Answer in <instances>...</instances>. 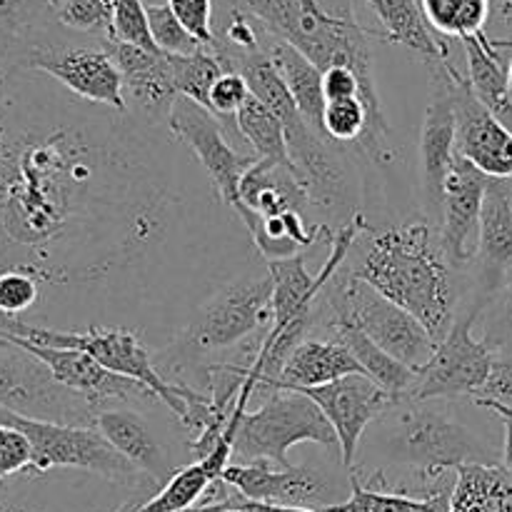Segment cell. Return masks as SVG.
Segmentation results:
<instances>
[{
	"label": "cell",
	"instance_id": "4",
	"mask_svg": "<svg viewBox=\"0 0 512 512\" xmlns=\"http://www.w3.org/2000/svg\"><path fill=\"white\" fill-rule=\"evenodd\" d=\"M235 8L245 10L263 23L268 33L295 45L320 70L333 65H348L360 80V98L368 108V130L360 145L375 163H390V125L380 105L373 73V50L368 30L350 13H328L323 8H308L303 0H235Z\"/></svg>",
	"mask_w": 512,
	"mask_h": 512
},
{
	"label": "cell",
	"instance_id": "36",
	"mask_svg": "<svg viewBox=\"0 0 512 512\" xmlns=\"http://www.w3.org/2000/svg\"><path fill=\"white\" fill-rule=\"evenodd\" d=\"M148 25L155 45H158V50H163V53L190 55L205 48V45L180 23L178 15L173 13V8H170L168 3L148 5Z\"/></svg>",
	"mask_w": 512,
	"mask_h": 512
},
{
	"label": "cell",
	"instance_id": "33",
	"mask_svg": "<svg viewBox=\"0 0 512 512\" xmlns=\"http://www.w3.org/2000/svg\"><path fill=\"white\" fill-rule=\"evenodd\" d=\"M430 28L448 38H470L485 30L490 0H420Z\"/></svg>",
	"mask_w": 512,
	"mask_h": 512
},
{
	"label": "cell",
	"instance_id": "19",
	"mask_svg": "<svg viewBox=\"0 0 512 512\" xmlns=\"http://www.w3.org/2000/svg\"><path fill=\"white\" fill-rule=\"evenodd\" d=\"M455 148L490 178H512V128L475 95L455 68Z\"/></svg>",
	"mask_w": 512,
	"mask_h": 512
},
{
	"label": "cell",
	"instance_id": "51",
	"mask_svg": "<svg viewBox=\"0 0 512 512\" xmlns=\"http://www.w3.org/2000/svg\"><path fill=\"white\" fill-rule=\"evenodd\" d=\"M508 85H510V95H512V58L508 60Z\"/></svg>",
	"mask_w": 512,
	"mask_h": 512
},
{
	"label": "cell",
	"instance_id": "40",
	"mask_svg": "<svg viewBox=\"0 0 512 512\" xmlns=\"http://www.w3.org/2000/svg\"><path fill=\"white\" fill-rule=\"evenodd\" d=\"M483 340L493 353H510L512 350V280L503 293L483 310Z\"/></svg>",
	"mask_w": 512,
	"mask_h": 512
},
{
	"label": "cell",
	"instance_id": "2",
	"mask_svg": "<svg viewBox=\"0 0 512 512\" xmlns=\"http://www.w3.org/2000/svg\"><path fill=\"white\" fill-rule=\"evenodd\" d=\"M440 403L443 400L400 398L370 425V448H378L383 460L380 470H410V478L393 488L395 493L418 498L453 493L460 465L498 463L495 448Z\"/></svg>",
	"mask_w": 512,
	"mask_h": 512
},
{
	"label": "cell",
	"instance_id": "21",
	"mask_svg": "<svg viewBox=\"0 0 512 512\" xmlns=\"http://www.w3.org/2000/svg\"><path fill=\"white\" fill-rule=\"evenodd\" d=\"M105 48L113 55L115 65L123 75L125 103L130 100L153 123H158V120L168 123L170 108L178 98L170 53L123 43V40H105Z\"/></svg>",
	"mask_w": 512,
	"mask_h": 512
},
{
	"label": "cell",
	"instance_id": "9",
	"mask_svg": "<svg viewBox=\"0 0 512 512\" xmlns=\"http://www.w3.org/2000/svg\"><path fill=\"white\" fill-rule=\"evenodd\" d=\"M0 408L55 423H95L93 405L83 395L60 385L45 363L5 338H0Z\"/></svg>",
	"mask_w": 512,
	"mask_h": 512
},
{
	"label": "cell",
	"instance_id": "34",
	"mask_svg": "<svg viewBox=\"0 0 512 512\" xmlns=\"http://www.w3.org/2000/svg\"><path fill=\"white\" fill-rule=\"evenodd\" d=\"M170 65H173L175 93L185 95V98L195 100L210 110V90H213L215 80L225 73L220 55L213 48H203L190 55L170 53Z\"/></svg>",
	"mask_w": 512,
	"mask_h": 512
},
{
	"label": "cell",
	"instance_id": "28",
	"mask_svg": "<svg viewBox=\"0 0 512 512\" xmlns=\"http://www.w3.org/2000/svg\"><path fill=\"white\" fill-rule=\"evenodd\" d=\"M450 512H512V480L503 465H460L455 470Z\"/></svg>",
	"mask_w": 512,
	"mask_h": 512
},
{
	"label": "cell",
	"instance_id": "13",
	"mask_svg": "<svg viewBox=\"0 0 512 512\" xmlns=\"http://www.w3.org/2000/svg\"><path fill=\"white\" fill-rule=\"evenodd\" d=\"M20 65L50 75L53 80L63 83L70 93L88 103L108 105L115 113H128L123 75L108 48L40 40L25 53Z\"/></svg>",
	"mask_w": 512,
	"mask_h": 512
},
{
	"label": "cell",
	"instance_id": "6",
	"mask_svg": "<svg viewBox=\"0 0 512 512\" xmlns=\"http://www.w3.org/2000/svg\"><path fill=\"white\" fill-rule=\"evenodd\" d=\"M300 443L338 450L333 425L320 405L303 390L273 388L255 410H245L238 420L233 443L235 463H273L288 468L290 448Z\"/></svg>",
	"mask_w": 512,
	"mask_h": 512
},
{
	"label": "cell",
	"instance_id": "18",
	"mask_svg": "<svg viewBox=\"0 0 512 512\" xmlns=\"http://www.w3.org/2000/svg\"><path fill=\"white\" fill-rule=\"evenodd\" d=\"M473 263L475 295L470 308L483 315L512 280V178H490Z\"/></svg>",
	"mask_w": 512,
	"mask_h": 512
},
{
	"label": "cell",
	"instance_id": "38",
	"mask_svg": "<svg viewBox=\"0 0 512 512\" xmlns=\"http://www.w3.org/2000/svg\"><path fill=\"white\" fill-rule=\"evenodd\" d=\"M250 85L245 80L243 73L238 70H225L218 80H215L213 90H210V110L220 118L225 133L233 135V138L243 140L240 135L238 123H235V113L245 105V100L250 98ZM245 143V140H243Z\"/></svg>",
	"mask_w": 512,
	"mask_h": 512
},
{
	"label": "cell",
	"instance_id": "25",
	"mask_svg": "<svg viewBox=\"0 0 512 512\" xmlns=\"http://www.w3.org/2000/svg\"><path fill=\"white\" fill-rule=\"evenodd\" d=\"M368 3L378 15L390 43L405 45L428 65L450 58L448 43L435 38V30L425 20L420 0H368Z\"/></svg>",
	"mask_w": 512,
	"mask_h": 512
},
{
	"label": "cell",
	"instance_id": "42",
	"mask_svg": "<svg viewBox=\"0 0 512 512\" xmlns=\"http://www.w3.org/2000/svg\"><path fill=\"white\" fill-rule=\"evenodd\" d=\"M33 445L15 425L0 423V483L20 473H30Z\"/></svg>",
	"mask_w": 512,
	"mask_h": 512
},
{
	"label": "cell",
	"instance_id": "44",
	"mask_svg": "<svg viewBox=\"0 0 512 512\" xmlns=\"http://www.w3.org/2000/svg\"><path fill=\"white\" fill-rule=\"evenodd\" d=\"M168 5L205 48H213V0H168Z\"/></svg>",
	"mask_w": 512,
	"mask_h": 512
},
{
	"label": "cell",
	"instance_id": "3",
	"mask_svg": "<svg viewBox=\"0 0 512 512\" xmlns=\"http://www.w3.org/2000/svg\"><path fill=\"white\" fill-rule=\"evenodd\" d=\"M455 270L430 223L413 220L380 233L368 228L363 253L348 273L413 313L440 340L458 318Z\"/></svg>",
	"mask_w": 512,
	"mask_h": 512
},
{
	"label": "cell",
	"instance_id": "10",
	"mask_svg": "<svg viewBox=\"0 0 512 512\" xmlns=\"http://www.w3.org/2000/svg\"><path fill=\"white\" fill-rule=\"evenodd\" d=\"M480 315L473 308L458 315L448 333L438 340L435 353L418 368L410 400H458L475 398L483 390L493 368L495 353L483 338H475L473 328Z\"/></svg>",
	"mask_w": 512,
	"mask_h": 512
},
{
	"label": "cell",
	"instance_id": "35",
	"mask_svg": "<svg viewBox=\"0 0 512 512\" xmlns=\"http://www.w3.org/2000/svg\"><path fill=\"white\" fill-rule=\"evenodd\" d=\"M115 0H58L55 3V23L85 35H103L115 40L113 30Z\"/></svg>",
	"mask_w": 512,
	"mask_h": 512
},
{
	"label": "cell",
	"instance_id": "46",
	"mask_svg": "<svg viewBox=\"0 0 512 512\" xmlns=\"http://www.w3.org/2000/svg\"><path fill=\"white\" fill-rule=\"evenodd\" d=\"M235 503L243 505L248 512H323L318 508H303V505H270V503H255V500H245L243 495L238 493Z\"/></svg>",
	"mask_w": 512,
	"mask_h": 512
},
{
	"label": "cell",
	"instance_id": "29",
	"mask_svg": "<svg viewBox=\"0 0 512 512\" xmlns=\"http://www.w3.org/2000/svg\"><path fill=\"white\" fill-rule=\"evenodd\" d=\"M268 53L273 58L275 68L283 75L285 85L293 93L303 118L313 125L315 130L323 133V110H325V93H323V70L305 58L295 45L285 43L280 38H270ZM325 135V133H323Z\"/></svg>",
	"mask_w": 512,
	"mask_h": 512
},
{
	"label": "cell",
	"instance_id": "54",
	"mask_svg": "<svg viewBox=\"0 0 512 512\" xmlns=\"http://www.w3.org/2000/svg\"><path fill=\"white\" fill-rule=\"evenodd\" d=\"M50 3H53V5H55V3H58V0H50Z\"/></svg>",
	"mask_w": 512,
	"mask_h": 512
},
{
	"label": "cell",
	"instance_id": "53",
	"mask_svg": "<svg viewBox=\"0 0 512 512\" xmlns=\"http://www.w3.org/2000/svg\"><path fill=\"white\" fill-rule=\"evenodd\" d=\"M155 3H160V0H148V5H155Z\"/></svg>",
	"mask_w": 512,
	"mask_h": 512
},
{
	"label": "cell",
	"instance_id": "49",
	"mask_svg": "<svg viewBox=\"0 0 512 512\" xmlns=\"http://www.w3.org/2000/svg\"><path fill=\"white\" fill-rule=\"evenodd\" d=\"M483 408L490 410V413H495V415H498V418H508V420H512V410L503 408V405H483Z\"/></svg>",
	"mask_w": 512,
	"mask_h": 512
},
{
	"label": "cell",
	"instance_id": "20",
	"mask_svg": "<svg viewBox=\"0 0 512 512\" xmlns=\"http://www.w3.org/2000/svg\"><path fill=\"white\" fill-rule=\"evenodd\" d=\"M490 175L475 168L463 155H455L453 168L443 190V210L438 220V238L453 268H463L475 260L480 238L485 190Z\"/></svg>",
	"mask_w": 512,
	"mask_h": 512
},
{
	"label": "cell",
	"instance_id": "43",
	"mask_svg": "<svg viewBox=\"0 0 512 512\" xmlns=\"http://www.w3.org/2000/svg\"><path fill=\"white\" fill-rule=\"evenodd\" d=\"M475 405H503L512 410V350L510 353H495L493 368H490L488 380L483 390L475 395Z\"/></svg>",
	"mask_w": 512,
	"mask_h": 512
},
{
	"label": "cell",
	"instance_id": "14",
	"mask_svg": "<svg viewBox=\"0 0 512 512\" xmlns=\"http://www.w3.org/2000/svg\"><path fill=\"white\" fill-rule=\"evenodd\" d=\"M455 155V65L445 58L440 63H430V98L420 128L423 208L430 223L440 220L445 180Z\"/></svg>",
	"mask_w": 512,
	"mask_h": 512
},
{
	"label": "cell",
	"instance_id": "12",
	"mask_svg": "<svg viewBox=\"0 0 512 512\" xmlns=\"http://www.w3.org/2000/svg\"><path fill=\"white\" fill-rule=\"evenodd\" d=\"M170 133L178 135L183 143L190 145L195 158L205 168V173L213 180L220 200L240 213L243 200H240V180L250 165L258 160V155H245L233 148L228 140L223 123L215 113L203 108L195 100L178 95L168 115Z\"/></svg>",
	"mask_w": 512,
	"mask_h": 512
},
{
	"label": "cell",
	"instance_id": "31",
	"mask_svg": "<svg viewBox=\"0 0 512 512\" xmlns=\"http://www.w3.org/2000/svg\"><path fill=\"white\" fill-rule=\"evenodd\" d=\"M450 495L438 493L430 498L395 493V490L370 488L360 480L358 470H350V495L323 512H450Z\"/></svg>",
	"mask_w": 512,
	"mask_h": 512
},
{
	"label": "cell",
	"instance_id": "24",
	"mask_svg": "<svg viewBox=\"0 0 512 512\" xmlns=\"http://www.w3.org/2000/svg\"><path fill=\"white\" fill-rule=\"evenodd\" d=\"M350 373H363L348 348L335 338H305L285 360L275 388L305 390L328 385Z\"/></svg>",
	"mask_w": 512,
	"mask_h": 512
},
{
	"label": "cell",
	"instance_id": "30",
	"mask_svg": "<svg viewBox=\"0 0 512 512\" xmlns=\"http://www.w3.org/2000/svg\"><path fill=\"white\" fill-rule=\"evenodd\" d=\"M50 18H55L50 0H0V55L23 63Z\"/></svg>",
	"mask_w": 512,
	"mask_h": 512
},
{
	"label": "cell",
	"instance_id": "45",
	"mask_svg": "<svg viewBox=\"0 0 512 512\" xmlns=\"http://www.w3.org/2000/svg\"><path fill=\"white\" fill-rule=\"evenodd\" d=\"M323 93L325 100L338 98H360V80L348 65H333L323 70Z\"/></svg>",
	"mask_w": 512,
	"mask_h": 512
},
{
	"label": "cell",
	"instance_id": "16",
	"mask_svg": "<svg viewBox=\"0 0 512 512\" xmlns=\"http://www.w3.org/2000/svg\"><path fill=\"white\" fill-rule=\"evenodd\" d=\"M0 338L10 340V343L20 345L30 355H35L40 363H45V368L53 373V378L60 385L83 395L93 405L95 413L103 408H115V405H138L158 400V395L150 388H145L143 383L128 378V375L113 373L110 368L100 365L93 355L85 353V350L35 345L23 338H15V335H0Z\"/></svg>",
	"mask_w": 512,
	"mask_h": 512
},
{
	"label": "cell",
	"instance_id": "7",
	"mask_svg": "<svg viewBox=\"0 0 512 512\" xmlns=\"http://www.w3.org/2000/svg\"><path fill=\"white\" fill-rule=\"evenodd\" d=\"M333 320L355 325L393 358L403 360L415 370L433 358L438 345V340L413 313L385 298L370 283L350 275L348 270H340L325 285L323 328H328Z\"/></svg>",
	"mask_w": 512,
	"mask_h": 512
},
{
	"label": "cell",
	"instance_id": "48",
	"mask_svg": "<svg viewBox=\"0 0 512 512\" xmlns=\"http://www.w3.org/2000/svg\"><path fill=\"white\" fill-rule=\"evenodd\" d=\"M0 512H45L38 508H30V505H15V503H0Z\"/></svg>",
	"mask_w": 512,
	"mask_h": 512
},
{
	"label": "cell",
	"instance_id": "5",
	"mask_svg": "<svg viewBox=\"0 0 512 512\" xmlns=\"http://www.w3.org/2000/svg\"><path fill=\"white\" fill-rule=\"evenodd\" d=\"M0 423L15 425L30 440L33 445L30 473L33 475H45L55 468H73L98 475L108 483L130 488L135 493L155 495L160 490L123 453H118L95 425L28 418V415L5 408H0Z\"/></svg>",
	"mask_w": 512,
	"mask_h": 512
},
{
	"label": "cell",
	"instance_id": "23",
	"mask_svg": "<svg viewBox=\"0 0 512 512\" xmlns=\"http://www.w3.org/2000/svg\"><path fill=\"white\" fill-rule=\"evenodd\" d=\"M240 200L243 208L255 210L263 218L283 213H303L308 210L310 193L293 163L258 158L240 180Z\"/></svg>",
	"mask_w": 512,
	"mask_h": 512
},
{
	"label": "cell",
	"instance_id": "1",
	"mask_svg": "<svg viewBox=\"0 0 512 512\" xmlns=\"http://www.w3.org/2000/svg\"><path fill=\"white\" fill-rule=\"evenodd\" d=\"M113 128L0 118V243L40 283L98 280L158 240L163 193Z\"/></svg>",
	"mask_w": 512,
	"mask_h": 512
},
{
	"label": "cell",
	"instance_id": "37",
	"mask_svg": "<svg viewBox=\"0 0 512 512\" xmlns=\"http://www.w3.org/2000/svg\"><path fill=\"white\" fill-rule=\"evenodd\" d=\"M368 130V108L363 98L328 100L323 110V133L335 143H353Z\"/></svg>",
	"mask_w": 512,
	"mask_h": 512
},
{
	"label": "cell",
	"instance_id": "47",
	"mask_svg": "<svg viewBox=\"0 0 512 512\" xmlns=\"http://www.w3.org/2000/svg\"><path fill=\"white\" fill-rule=\"evenodd\" d=\"M500 420H503V428H505V443H503V455H500V465H503V470L512 480V420L508 418H500Z\"/></svg>",
	"mask_w": 512,
	"mask_h": 512
},
{
	"label": "cell",
	"instance_id": "26",
	"mask_svg": "<svg viewBox=\"0 0 512 512\" xmlns=\"http://www.w3.org/2000/svg\"><path fill=\"white\" fill-rule=\"evenodd\" d=\"M325 333H328V338L340 340V343L353 353V358L358 360L360 370H363L368 378H373L380 388H385L393 395L410 393L418 370L405 365L403 360L393 358L388 350H383L375 340H370L363 330L345 323V320H333V323L325 328Z\"/></svg>",
	"mask_w": 512,
	"mask_h": 512
},
{
	"label": "cell",
	"instance_id": "52",
	"mask_svg": "<svg viewBox=\"0 0 512 512\" xmlns=\"http://www.w3.org/2000/svg\"><path fill=\"white\" fill-rule=\"evenodd\" d=\"M303 3L308 5V8H320V3H318V0H303Z\"/></svg>",
	"mask_w": 512,
	"mask_h": 512
},
{
	"label": "cell",
	"instance_id": "11",
	"mask_svg": "<svg viewBox=\"0 0 512 512\" xmlns=\"http://www.w3.org/2000/svg\"><path fill=\"white\" fill-rule=\"evenodd\" d=\"M290 160L310 193V203L353 220L358 215V185L340 143L315 130L303 113L283 123Z\"/></svg>",
	"mask_w": 512,
	"mask_h": 512
},
{
	"label": "cell",
	"instance_id": "27",
	"mask_svg": "<svg viewBox=\"0 0 512 512\" xmlns=\"http://www.w3.org/2000/svg\"><path fill=\"white\" fill-rule=\"evenodd\" d=\"M468 58V80L475 95L498 115L500 120H512V95L508 85V63L503 50L490 43V35L478 33L460 40Z\"/></svg>",
	"mask_w": 512,
	"mask_h": 512
},
{
	"label": "cell",
	"instance_id": "22",
	"mask_svg": "<svg viewBox=\"0 0 512 512\" xmlns=\"http://www.w3.org/2000/svg\"><path fill=\"white\" fill-rule=\"evenodd\" d=\"M95 428L108 438L118 453H123L145 478L153 480L158 488H163L183 465L175 463L173 453L163 443L150 420L140 410L130 405H115L95 413Z\"/></svg>",
	"mask_w": 512,
	"mask_h": 512
},
{
	"label": "cell",
	"instance_id": "39",
	"mask_svg": "<svg viewBox=\"0 0 512 512\" xmlns=\"http://www.w3.org/2000/svg\"><path fill=\"white\" fill-rule=\"evenodd\" d=\"M40 295V280L25 268L0 270V315L20 318L28 313Z\"/></svg>",
	"mask_w": 512,
	"mask_h": 512
},
{
	"label": "cell",
	"instance_id": "15",
	"mask_svg": "<svg viewBox=\"0 0 512 512\" xmlns=\"http://www.w3.org/2000/svg\"><path fill=\"white\" fill-rule=\"evenodd\" d=\"M223 480L245 500L318 510L340 503V498L350 493V483L343 485L330 470L318 465L280 468L273 463H230Z\"/></svg>",
	"mask_w": 512,
	"mask_h": 512
},
{
	"label": "cell",
	"instance_id": "50",
	"mask_svg": "<svg viewBox=\"0 0 512 512\" xmlns=\"http://www.w3.org/2000/svg\"><path fill=\"white\" fill-rule=\"evenodd\" d=\"M235 498H238V495H235ZM218 512H248V510H245L243 505H238V503H235V500H233V503L225 505V508H223V510H218Z\"/></svg>",
	"mask_w": 512,
	"mask_h": 512
},
{
	"label": "cell",
	"instance_id": "8",
	"mask_svg": "<svg viewBox=\"0 0 512 512\" xmlns=\"http://www.w3.org/2000/svg\"><path fill=\"white\" fill-rule=\"evenodd\" d=\"M270 320H273V278L270 273L263 278L233 280L198 310L180 343H175L178 355L163 353L160 360L175 368L185 360L238 348L253 335L265 333L270 328Z\"/></svg>",
	"mask_w": 512,
	"mask_h": 512
},
{
	"label": "cell",
	"instance_id": "17",
	"mask_svg": "<svg viewBox=\"0 0 512 512\" xmlns=\"http://www.w3.org/2000/svg\"><path fill=\"white\" fill-rule=\"evenodd\" d=\"M303 393L320 405L325 418L333 425L340 443V463L345 470L355 468L365 430L403 398L380 388L365 373H350L328 385L305 388Z\"/></svg>",
	"mask_w": 512,
	"mask_h": 512
},
{
	"label": "cell",
	"instance_id": "32",
	"mask_svg": "<svg viewBox=\"0 0 512 512\" xmlns=\"http://www.w3.org/2000/svg\"><path fill=\"white\" fill-rule=\"evenodd\" d=\"M235 123H238L240 135L248 143V148L253 150L258 158L278 160V163H293L290 160L288 140H285V128L280 123L278 115L258 100L255 95H250L245 100L243 108L235 113Z\"/></svg>",
	"mask_w": 512,
	"mask_h": 512
},
{
	"label": "cell",
	"instance_id": "41",
	"mask_svg": "<svg viewBox=\"0 0 512 512\" xmlns=\"http://www.w3.org/2000/svg\"><path fill=\"white\" fill-rule=\"evenodd\" d=\"M113 30H115V40L158 50L153 35H150L148 5H145L143 0H115Z\"/></svg>",
	"mask_w": 512,
	"mask_h": 512
}]
</instances>
